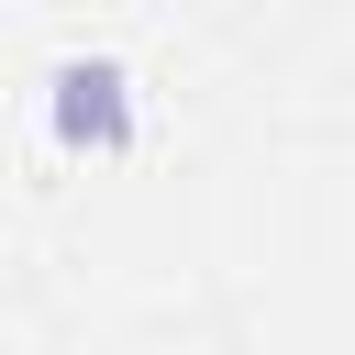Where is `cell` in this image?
I'll return each mask as SVG.
<instances>
[{
  "label": "cell",
  "mask_w": 355,
  "mask_h": 355,
  "mask_svg": "<svg viewBox=\"0 0 355 355\" xmlns=\"http://www.w3.org/2000/svg\"><path fill=\"white\" fill-rule=\"evenodd\" d=\"M55 133L89 144V155H122V144H133V100H122V67H111V55L55 67Z\"/></svg>",
  "instance_id": "6da1fadb"
}]
</instances>
